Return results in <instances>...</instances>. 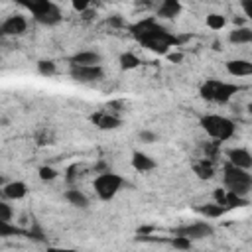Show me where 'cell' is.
<instances>
[{
	"label": "cell",
	"mask_w": 252,
	"mask_h": 252,
	"mask_svg": "<svg viewBox=\"0 0 252 252\" xmlns=\"http://www.w3.org/2000/svg\"><path fill=\"white\" fill-rule=\"evenodd\" d=\"M223 179H225V187L238 195H246L252 189V175L248 173V169H242L231 162L225 164Z\"/></svg>",
	"instance_id": "277c9868"
},
{
	"label": "cell",
	"mask_w": 252,
	"mask_h": 252,
	"mask_svg": "<svg viewBox=\"0 0 252 252\" xmlns=\"http://www.w3.org/2000/svg\"><path fill=\"white\" fill-rule=\"evenodd\" d=\"M227 158H229L231 164H235V166H238L242 169H250L252 168V154L248 150H244V148H233V150H229Z\"/></svg>",
	"instance_id": "9c48e42d"
},
{
	"label": "cell",
	"mask_w": 252,
	"mask_h": 252,
	"mask_svg": "<svg viewBox=\"0 0 252 252\" xmlns=\"http://www.w3.org/2000/svg\"><path fill=\"white\" fill-rule=\"evenodd\" d=\"M168 59H169L171 63H182V61H184V53H179V51H175V53H168Z\"/></svg>",
	"instance_id": "e575fe53"
},
{
	"label": "cell",
	"mask_w": 252,
	"mask_h": 252,
	"mask_svg": "<svg viewBox=\"0 0 252 252\" xmlns=\"http://www.w3.org/2000/svg\"><path fill=\"white\" fill-rule=\"evenodd\" d=\"M24 231H20L18 227H12L10 223H2L0 221V236L6 238V236H16V235H22Z\"/></svg>",
	"instance_id": "83f0119b"
},
{
	"label": "cell",
	"mask_w": 252,
	"mask_h": 252,
	"mask_svg": "<svg viewBox=\"0 0 252 252\" xmlns=\"http://www.w3.org/2000/svg\"><path fill=\"white\" fill-rule=\"evenodd\" d=\"M65 199H67L71 205H73V207H79V209L89 207L87 195H85L83 191H79V189H69V191H65Z\"/></svg>",
	"instance_id": "d6986e66"
},
{
	"label": "cell",
	"mask_w": 252,
	"mask_h": 252,
	"mask_svg": "<svg viewBox=\"0 0 252 252\" xmlns=\"http://www.w3.org/2000/svg\"><path fill=\"white\" fill-rule=\"evenodd\" d=\"M122 185H124V179L113 171H104L95 179V191L102 201H111L122 189Z\"/></svg>",
	"instance_id": "5b68a950"
},
{
	"label": "cell",
	"mask_w": 252,
	"mask_h": 252,
	"mask_svg": "<svg viewBox=\"0 0 252 252\" xmlns=\"http://www.w3.org/2000/svg\"><path fill=\"white\" fill-rule=\"evenodd\" d=\"M38 175H40L42 182H53V179H55L59 173H57V169H53L51 166H42V168L38 169Z\"/></svg>",
	"instance_id": "4316f807"
},
{
	"label": "cell",
	"mask_w": 252,
	"mask_h": 252,
	"mask_svg": "<svg viewBox=\"0 0 252 252\" xmlns=\"http://www.w3.org/2000/svg\"><path fill=\"white\" fill-rule=\"evenodd\" d=\"M93 2L95 0H71V6H73V10H77V12H85Z\"/></svg>",
	"instance_id": "f546056e"
},
{
	"label": "cell",
	"mask_w": 252,
	"mask_h": 252,
	"mask_svg": "<svg viewBox=\"0 0 252 252\" xmlns=\"http://www.w3.org/2000/svg\"><path fill=\"white\" fill-rule=\"evenodd\" d=\"M138 136H140V140H142L144 144H152V142H156V140H158V136H156L154 132H150V130H142Z\"/></svg>",
	"instance_id": "1f68e13d"
},
{
	"label": "cell",
	"mask_w": 252,
	"mask_h": 252,
	"mask_svg": "<svg viewBox=\"0 0 252 252\" xmlns=\"http://www.w3.org/2000/svg\"><path fill=\"white\" fill-rule=\"evenodd\" d=\"M18 2L24 4L28 10H32V14H38L40 10H44L50 4V0H18Z\"/></svg>",
	"instance_id": "cb8c5ba5"
},
{
	"label": "cell",
	"mask_w": 252,
	"mask_h": 252,
	"mask_svg": "<svg viewBox=\"0 0 252 252\" xmlns=\"http://www.w3.org/2000/svg\"><path fill=\"white\" fill-rule=\"evenodd\" d=\"M182 14V2L179 0H162V4L158 8V18L173 20Z\"/></svg>",
	"instance_id": "4fadbf2b"
},
{
	"label": "cell",
	"mask_w": 252,
	"mask_h": 252,
	"mask_svg": "<svg viewBox=\"0 0 252 252\" xmlns=\"http://www.w3.org/2000/svg\"><path fill=\"white\" fill-rule=\"evenodd\" d=\"M168 242H169L173 248H177V250H189V248L193 246V240L187 238V236H184V235H173V238H169Z\"/></svg>",
	"instance_id": "603a6c76"
},
{
	"label": "cell",
	"mask_w": 252,
	"mask_h": 252,
	"mask_svg": "<svg viewBox=\"0 0 252 252\" xmlns=\"http://www.w3.org/2000/svg\"><path fill=\"white\" fill-rule=\"evenodd\" d=\"M242 10H244L246 18L252 22V0H242Z\"/></svg>",
	"instance_id": "d6a6232c"
},
{
	"label": "cell",
	"mask_w": 252,
	"mask_h": 252,
	"mask_svg": "<svg viewBox=\"0 0 252 252\" xmlns=\"http://www.w3.org/2000/svg\"><path fill=\"white\" fill-rule=\"evenodd\" d=\"M2 195H4L6 199H12V201L24 199V197L28 195V185H26L24 182H10V184H4Z\"/></svg>",
	"instance_id": "5bb4252c"
},
{
	"label": "cell",
	"mask_w": 252,
	"mask_h": 252,
	"mask_svg": "<svg viewBox=\"0 0 252 252\" xmlns=\"http://www.w3.org/2000/svg\"><path fill=\"white\" fill-rule=\"evenodd\" d=\"M0 211H2V217H0V221H2V223H12L14 211H12V207H10L6 201H2V203H0Z\"/></svg>",
	"instance_id": "f1b7e54d"
},
{
	"label": "cell",
	"mask_w": 252,
	"mask_h": 252,
	"mask_svg": "<svg viewBox=\"0 0 252 252\" xmlns=\"http://www.w3.org/2000/svg\"><path fill=\"white\" fill-rule=\"evenodd\" d=\"M207 26L211 30H223L227 26V18L221 16V14H209L207 16Z\"/></svg>",
	"instance_id": "484cf974"
},
{
	"label": "cell",
	"mask_w": 252,
	"mask_h": 252,
	"mask_svg": "<svg viewBox=\"0 0 252 252\" xmlns=\"http://www.w3.org/2000/svg\"><path fill=\"white\" fill-rule=\"evenodd\" d=\"M248 113H250V115H252V101H250V102H248Z\"/></svg>",
	"instance_id": "8d00e7d4"
},
{
	"label": "cell",
	"mask_w": 252,
	"mask_h": 252,
	"mask_svg": "<svg viewBox=\"0 0 252 252\" xmlns=\"http://www.w3.org/2000/svg\"><path fill=\"white\" fill-rule=\"evenodd\" d=\"M213 199H215V203L227 207V189H215V191H213ZM227 209H229V207H227Z\"/></svg>",
	"instance_id": "4dcf8cb0"
},
{
	"label": "cell",
	"mask_w": 252,
	"mask_h": 252,
	"mask_svg": "<svg viewBox=\"0 0 252 252\" xmlns=\"http://www.w3.org/2000/svg\"><path fill=\"white\" fill-rule=\"evenodd\" d=\"M242 87L238 85H231V83H225L221 79H207L201 89H199V95L205 99V101H211V102H219V104H225L233 99V95H236Z\"/></svg>",
	"instance_id": "7a4b0ae2"
},
{
	"label": "cell",
	"mask_w": 252,
	"mask_h": 252,
	"mask_svg": "<svg viewBox=\"0 0 252 252\" xmlns=\"http://www.w3.org/2000/svg\"><path fill=\"white\" fill-rule=\"evenodd\" d=\"M173 235H184L191 240H201L213 236V227L209 223H193V225H184L173 231Z\"/></svg>",
	"instance_id": "52a82bcc"
},
{
	"label": "cell",
	"mask_w": 252,
	"mask_h": 252,
	"mask_svg": "<svg viewBox=\"0 0 252 252\" xmlns=\"http://www.w3.org/2000/svg\"><path fill=\"white\" fill-rule=\"evenodd\" d=\"M34 18L38 20L40 24H46V26H53V24H57L59 20H61V12H59V8L55 6V4H48L44 10H40L38 14H34Z\"/></svg>",
	"instance_id": "8fae6325"
},
{
	"label": "cell",
	"mask_w": 252,
	"mask_h": 252,
	"mask_svg": "<svg viewBox=\"0 0 252 252\" xmlns=\"http://www.w3.org/2000/svg\"><path fill=\"white\" fill-rule=\"evenodd\" d=\"M227 71L233 77H248L252 75V61H246V59L227 61Z\"/></svg>",
	"instance_id": "7c38bea8"
},
{
	"label": "cell",
	"mask_w": 252,
	"mask_h": 252,
	"mask_svg": "<svg viewBox=\"0 0 252 252\" xmlns=\"http://www.w3.org/2000/svg\"><path fill=\"white\" fill-rule=\"evenodd\" d=\"M118 63H120V69H124V71H130V69H136V67H138L142 61H140V57H138V55H134V53L126 51V53H122V55H120Z\"/></svg>",
	"instance_id": "44dd1931"
},
{
	"label": "cell",
	"mask_w": 252,
	"mask_h": 252,
	"mask_svg": "<svg viewBox=\"0 0 252 252\" xmlns=\"http://www.w3.org/2000/svg\"><path fill=\"white\" fill-rule=\"evenodd\" d=\"M79 169V166H71L69 169H67V182L69 184H73L75 182V171Z\"/></svg>",
	"instance_id": "836d02e7"
},
{
	"label": "cell",
	"mask_w": 252,
	"mask_h": 252,
	"mask_svg": "<svg viewBox=\"0 0 252 252\" xmlns=\"http://www.w3.org/2000/svg\"><path fill=\"white\" fill-rule=\"evenodd\" d=\"M248 205V199L244 195H238L235 191H229L227 189V207L229 209H236V207H246Z\"/></svg>",
	"instance_id": "7402d4cb"
},
{
	"label": "cell",
	"mask_w": 252,
	"mask_h": 252,
	"mask_svg": "<svg viewBox=\"0 0 252 252\" xmlns=\"http://www.w3.org/2000/svg\"><path fill=\"white\" fill-rule=\"evenodd\" d=\"M201 128L217 142H225L235 136V122L221 115H205L201 118Z\"/></svg>",
	"instance_id": "3957f363"
},
{
	"label": "cell",
	"mask_w": 252,
	"mask_h": 252,
	"mask_svg": "<svg viewBox=\"0 0 252 252\" xmlns=\"http://www.w3.org/2000/svg\"><path fill=\"white\" fill-rule=\"evenodd\" d=\"M38 71L44 77H51V75H55L57 69H55V63L51 59H42V61H38Z\"/></svg>",
	"instance_id": "d4e9b609"
},
{
	"label": "cell",
	"mask_w": 252,
	"mask_h": 252,
	"mask_svg": "<svg viewBox=\"0 0 252 252\" xmlns=\"http://www.w3.org/2000/svg\"><path fill=\"white\" fill-rule=\"evenodd\" d=\"M229 42L231 44H252V28H246V26H240V28H235L231 34H229Z\"/></svg>",
	"instance_id": "e0dca14e"
},
{
	"label": "cell",
	"mask_w": 252,
	"mask_h": 252,
	"mask_svg": "<svg viewBox=\"0 0 252 252\" xmlns=\"http://www.w3.org/2000/svg\"><path fill=\"white\" fill-rule=\"evenodd\" d=\"M28 30V22L24 16H10L2 22V26H0V34L2 35H22L24 32Z\"/></svg>",
	"instance_id": "ba28073f"
},
{
	"label": "cell",
	"mask_w": 252,
	"mask_h": 252,
	"mask_svg": "<svg viewBox=\"0 0 252 252\" xmlns=\"http://www.w3.org/2000/svg\"><path fill=\"white\" fill-rule=\"evenodd\" d=\"M193 173L199 179H211L215 175V168H213V164L209 160H201V162L193 164Z\"/></svg>",
	"instance_id": "ffe728a7"
},
{
	"label": "cell",
	"mask_w": 252,
	"mask_h": 252,
	"mask_svg": "<svg viewBox=\"0 0 252 252\" xmlns=\"http://www.w3.org/2000/svg\"><path fill=\"white\" fill-rule=\"evenodd\" d=\"M132 168H134L136 171L146 173V171H152V169L156 168V162H154V158H150L148 154L134 152V154H132Z\"/></svg>",
	"instance_id": "9a60e30c"
},
{
	"label": "cell",
	"mask_w": 252,
	"mask_h": 252,
	"mask_svg": "<svg viewBox=\"0 0 252 252\" xmlns=\"http://www.w3.org/2000/svg\"><path fill=\"white\" fill-rule=\"evenodd\" d=\"M109 24H111V26H115V28L124 26V22H122V18H120V16H113V18H109Z\"/></svg>",
	"instance_id": "d590c367"
},
{
	"label": "cell",
	"mask_w": 252,
	"mask_h": 252,
	"mask_svg": "<svg viewBox=\"0 0 252 252\" xmlns=\"http://www.w3.org/2000/svg\"><path fill=\"white\" fill-rule=\"evenodd\" d=\"M69 75L79 83H95L104 77V71L101 65H71Z\"/></svg>",
	"instance_id": "8992f818"
},
{
	"label": "cell",
	"mask_w": 252,
	"mask_h": 252,
	"mask_svg": "<svg viewBox=\"0 0 252 252\" xmlns=\"http://www.w3.org/2000/svg\"><path fill=\"white\" fill-rule=\"evenodd\" d=\"M130 32L144 48H148L150 51H154L158 55H166L169 51V48H173L177 44V40L164 26H160L156 22V18H148V20H142V22L130 26Z\"/></svg>",
	"instance_id": "6da1fadb"
},
{
	"label": "cell",
	"mask_w": 252,
	"mask_h": 252,
	"mask_svg": "<svg viewBox=\"0 0 252 252\" xmlns=\"http://www.w3.org/2000/svg\"><path fill=\"white\" fill-rule=\"evenodd\" d=\"M71 65H101V53L97 51H79L69 57Z\"/></svg>",
	"instance_id": "2e32d148"
},
{
	"label": "cell",
	"mask_w": 252,
	"mask_h": 252,
	"mask_svg": "<svg viewBox=\"0 0 252 252\" xmlns=\"http://www.w3.org/2000/svg\"><path fill=\"white\" fill-rule=\"evenodd\" d=\"M91 122H93L95 126L102 128V130H115V128H118V126L122 124V120H120L118 117L109 115V113H97V115H93V117H91Z\"/></svg>",
	"instance_id": "30bf717a"
},
{
	"label": "cell",
	"mask_w": 252,
	"mask_h": 252,
	"mask_svg": "<svg viewBox=\"0 0 252 252\" xmlns=\"http://www.w3.org/2000/svg\"><path fill=\"white\" fill-rule=\"evenodd\" d=\"M138 2H146V4H148V2H150V0H138Z\"/></svg>",
	"instance_id": "74e56055"
},
{
	"label": "cell",
	"mask_w": 252,
	"mask_h": 252,
	"mask_svg": "<svg viewBox=\"0 0 252 252\" xmlns=\"http://www.w3.org/2000/svg\"><path fill=\"white\" fill-rule=\"evenodd\" d=\"M197 211H199L201 215H205V217H209V219H219V217H223V215H225L229 209L223 207V205H219V203H209V205L197 207Z\"/></svg>",
	"instance_id": "ac0fdd59"
}]
</instances>
